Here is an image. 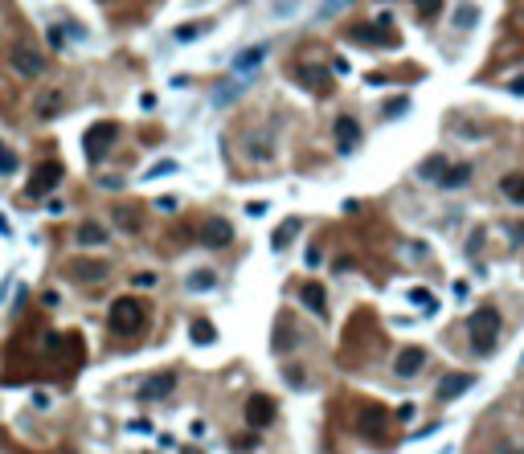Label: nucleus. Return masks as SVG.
I'll use <instances>...</instances> for the list:
<instances>
[{"instance_id": "6", "label": "nucleus", "mask_w": 524, "mask_h": 454, "mask_svg": "<svg viewBox=\"0 0 524 454\" xmlns=\"http://www.w3.org/2000/svg\"><path fill=\"white\" fill-rule=\"evenodd\" d=\"M197 242L209 246V250H221V246L234 242V226H229L226 217H205V221L197 226Z\"/></svg>"}, {"instance_id": "35", "label": "nucleus", "mask_w": 524, "mask_h": 454, "mask_svg": "<svg viewBox=\"0 0 524 454\" xmlns=\"http://www.w3.org/2000/svg\"><path fill=\"white\" fill-rule=\"evenodd\" d=\"M479 250H483V229H475V233H471V246H467V254H471V258H475Z\"/></svg>"}, {"instance_id": "44", "label": "nucleus", "mask_w": 524, "mask_h": 454, "mask_svg": "<svg viewBox=\"0 0 524 454\" xmlns=\"http://www.w3.org/2000/svg\"><path fill=\"white\" fill-rule=\"evenodd\" d=\"M520 369H524V360H520Z\"/></svg>"}, {"instance_id": "32", "label": "nucleus", "mask_w": 524, "mask_h": 454, "mask_svg": "<svg viewBox=\"0 0 524 454\" xmlns=\"http://www.w3.org/2000/svg\"><path fill=\"white\" fill-rule=\"evenodd\" d=\"M205 29H209V25H180V29H177V41H193V37H201Z\"/></svg>"}, {"instance_id": "34", "label": "nucleus", "mask_w": 524, "mask_h": 454, "mask_svg": "<svg viewBox=\"0 0 524 454\" xmlns=\"http://www.w3.org/2000/svg\"><path fill=\"white\" fill-rule=\"evenodd\" d=\"M303 0H275V16H287L291 9H299Z\"/></svg>"}, {"instance_id": "18", "label": "nucleus", "mask_w": 524, "mask_h": 454, "mask_svg": "<svg viewBox=\"0 0 524 454\" xmlns=\"http://www.w3.org/2000/svg\"><path fill=\"white\" fill-rule=\"evenodd\" d=\"M107 226H98V221H82L78 226V246H107Z\"/></svg>"}, {"instance_id": "10", "label": "nucleus", "mask_w": 524, "mask_h": 454, "mask_svg": "<svg viewBox=\"0 0 524 454\" xmlns=\"http://www.w3.org/2000/svg\"><path fill=\"white\" fill-rule=\"evenodd\" d=\"M246 422L254 426V430H266V426L275 422V397H266V393H254V397L246 401Z\"/></svg>"}, {"instance_id": "25", "label": "nucleus", "mask_w": 524, "mask_h": 454, "mask_svg": "<svg viewBox=\"0 0 524 454\" xmlns=\"http://www.w3.org/2000/svg\"><path fill=\"white\" fill-rule=\"evenodd\" d=\"M189 336H193V344H213L217 340V327H213L209 320H193V324H189Z\"/></svg>"}, {"instance_id": "23", "label": "nucleus", "mask_w": 524, "mask_h": 454, "mask_svg": "<svg viewBox=\"0 0 524 454\" xmlns=\"http://www.w3.org/2000/svg\"><path fill=\"white\" fill-rule=\"evenodd\" d=\"M295 233H299V217H287V221H283V226L275 229V238H271V246H275V250H287V242H291Z\"/></svg>"}, {"instance_id": "43", "label": "nucleus", "mask_w": 524, "mask_h": 454, "mask_svg": "<svg viewBox=\"0 0 524 454\" xmlns=\"http://www.w3.org/2000/svg\"><path fill=\"white\" fill-rule=\"evenodd\" d=\"M184 454H193V450H184Z\"/></svg>"}, {"instance_id": "39", "label": "nucleus", "mask_w": 524, "mask_h": 454, "mask_svg": "<svg viewBox=\"0 0 524 454\" xmlns=\"http://www.w3.org/2000/svg\"><path fill=\"white\" fill-rule=\"evenodd\" d=\"M172 168H177V164H172V160H164V164H156V168H152L147 176H164V172H172Z\"/></svg>"}, {"instance_id": "21", "label": "nucleus", "mask_w": 524, "mask_h": 454, "mask_svg": "<svg viewBox=\"0 0 524 454\" xmlns=\"http://www.w3.org/2000/svg\"><path fill=\"white\" fill-rule=\"evenodd\" d=\"M442 172H446V156H430V160H422V168H418V176L430 180V184H439Z\"/></svg>"}, {"instance_id": "17", "label": "nucleus", "mask_w": 524, "mask_h": 454, "mask_svg": "<svg viewBox=\"0 0 524 454\" xmlns=\"http://www.w3.org/2000/svg\"><path fill=\"white\" fill-rule=\"evenodd\" d=\"M266 62V46H250V49H242L238 58H234V74H250L254 65H262Z\"/></svg>"}, {"instance_id": "22", "label": "nucleus", "mask_w": 524, "mask_h": 454, "mask_svg": "<svg viewBox=\"0 0 524 454\" xmlns=\"http://www.w3.org/2000/svg\"><path fill=\"white\" fill-rule=\"evenodd\" d=\"M58 111H62V90H49L37 98V119H53Z\"/></svg>"}, {"instance_id": "24", "label": "nucleus", "mask_w": 524, "mask_h": 454, "mask_svg": "<svg viewBox=\"0 0 524 454\" xmlns=\"http://www.w3.org/2000/svg\"><path fill=\"white\" fill-rule=\"evenodd\" d=\"M246 86H250V82H242V78H238V82H226V86H217V90H213V102H217V107H226V102H234V98L242 95Z\"/></svg>"}, {"instance_id": "20", "label": "nucleus", "mask_w": 524, "mask_h": 454, "mask_svg": "<svg viewBox=\"0 0 524 454\" xmlns=\"http://www.w3.org/2000/svg\"><path fill=\"white\" fill-rule=\"evenodd\" d=\"M500 193H504L512 205H524V176L520 172H508V176L500 180Z\"/></svg>"}, {"instance_id": "5", "label": "nucleus", "mask_w": 524, "mask_h": 454, "mask_svg": "<svg viewBox=\"0 0 524 454\" xmlns=\"http://www.w3.org/2000/svg\"><path fill=\"white\" fill-rule=\"evenodd\" d=\"M58 184H62V164L46 160V164H37V168H33V180L25 184V193H29V196H49Z\"/></svg>"}, {"instance_id": "37", "label": "nucleus", "mask_w": 524, "mask_h": 454, "mask_svg": "<svg viewBox=\"0 0 524 454\" xmlns=\"http://www.w3.org/2000/svg\"><path fill=\"white\" fill-rule=\"evenodd\" d=\"M406 107H409V98H397V102H389V107H385V115L393 119V115H402Z\"/></svg>"}, {"instance_id": "41", "label": "nucleus", "mask_w": 524, "mask_h": 454, "mask_svg": "<svg viewBox=\"0 0 524 454\" xmlns=\"http://www.w3.org/2000/svg\"><path fill=\"white\" fill-rule=\"evenodd\" d=\"M512 95H524V78H516V82H512Z\"/></svg>"}, {"instance_id": "1", "label": "nucleus", "mask_w": 524, "mask_h": 454, "mask_svg": "<svg viewBox=\"0 0 524 454\" xmlns=\"http://www.w3.org/2000/svg\"><path fill=\"white\" fill-rule=\"evenodd\" d=\"M467 336H471V352L475 357H488L496 348V336H500V311L491 307H475L471 320H467Z\"/></svg>"}, {"instance_id": "3", "label": "nucleus", "mask_w": 524, "mask_h": 454, "mask_svg": "<svg viewBox=\"0 0 524 454\" xmlns=\"http://www.w3.org/2000/svg\"><path fill=\"white\" fill-rule=\"evenodd\" d=\"M115 139H119V127H115L111 119H98V123H90L86 127V135H82V147H86V160L98 164L107 152L115 147Z\"/></svg>"}, {"instance_id": "31", "label": "nucleus", "mask_w": 524, "mask_h": 454, "mask_svg": "<svg viewBox=\"0 0 524 454\" xmlns=\"http://www.w3.org/2000/svg\"><path fill=\"white\" fill-rule=\"evenodd\" d=\"M414 9L430 21V16H439V9H442V0H414Z\"/></svg>"}, {"instance_id": "15", "label": "nucleus", "mask_w": 524, "mask_h": 454, "mask_svg": "<svg viewBox=\"0 0 524 454\" xmlns=\"http://www.w3.org/2000/svg\"><path fill=\"white\" fill-rule=\"evenodd\" d=\"M475 385L471 373H451L446 381H439V401H451V397H459V393H467Z\"/></svg>"}, {"instance_id": "9", "label": "nucleus", "mask_w": 524, "mask_h": 454, "mask_svg": "<svg viewBox=\"0 0 524 454\" xmlns=\"http://www.w3.org/2000/svg\"><path fill=\"white\" fill-rule=\"evenodd\" d=\"M66 275L78 278V283H103L111 275V266L103 258H74V262H66Z\"/></svg>"}, {"instance_id": "38", "label": "nucleus", "mask_w": 524, "mask_h": 454, "mask_svg": "<svg viewBox=\"0 0 524 454\" xmlns=\"http://www.w3.org/2000/svg\"><path fill=\"white\" fill-rule=\"evenodd\" d=\"M49 46L62 49V46H66V33H62V29H49Z\"/></svg>"}, {"instance_id": "13", "label": "nucleus", "mask_w": 524, "mask_h": 454, "mask_svg": "<svg viewBox=\"0 0 524 454\" xmlns=\"http://www.w3.org/2000/svg\"><path fill=\"white\" fill-rule=\"evenodd\" d=\"M172 389H177V376L156 373V376H147L144 385H140V397H144V401H160V397H168Z\"/></svg>"}, {"instance_id": "27", "label": "nucleus", "mask_w": 524, "mask_h": 454, "mask_svg": "<svg viewBox=\"0 0 524 454\" xmlns=\"http://www.w3.org/2000/svg\"><path fill=\"white\" fill-rule=\"evenodd\" d=\"M217 287V275L213 270H193L189 275V291H213Z\"/></svg>"}, {"instance_id": "12", "label": "nucleus", "mask_w": 524, "mask_h": 454, "mask_svg": "<svg viewBox=\"0 0 524 454\" xmlns=\"http://www.w3.org/2000/svg\"><path fill=\"white\" fill-rule=\"evenodd\" d=\"M385 426H389V413H385L381 406H360V413H357V430H360V434L381 438V434H385Z\"/></svg>"}, {"instance_id": "26", "label": "nucleus", "mask_w": 524, "mask_h": 454, "mask_svg": "<svg viewBox=\"0 0 524 454\" xmlns=\"http://www.w3.org/2000/svg\"><path fill=\"white\" fill-rule=\"evenodd\" d=\"M115 226L123 229V233H140L144 221H140V213H135V209H115Z\"/></svg>"}, {"instance_id": "36", "label": "nucleus", "mask_w": 524, "mask_h": 454, "mask_svg": "<svg viewBox=\"0 0 524 454\" xmlns=\"http://www.w3.org/2000/svg\"><path fill=\"white\" fill-rule=\"evenodd\" d=\"M131 283H135V287H156V275H152V270H144V275H135Z\"/></svg>"}, {"instance_id": "2", "label": "nucleus", "mask_w": 524, "mask_h": 454, "mask_svg": "<svg viewBox=\"0 0 524 454\" xmlns=\"http://www.w3.org/2000/svg\"><path fill=\"white\" fill-rule=\"evenodd\" d=\"M107 324H111L115 336H140V332H144V324H147V307L140 303V299L123 295V299H115V303H111Z\"/></svg>"}, {"instance_id": "14", "label": "nucleus", "mask_w": 524, "mask_h": 454, "mask_svg": "<svg viewBox=\"0 0 524 454\" xmlns=\"http://www.w3.org/2000/svg\"><path fill=\"white\" fill-rule=\"evenodd\" d=\"M295 78H303L311 90H315V95L332 90V74H328L324 65H295Z\"/></svg>"}, {"instance_id": "30", "label": "nucleus", "mask_w": 524, "mask_h": 454, "mask_svg": "<svg viewBox=\"0 0 524 454\" xmlns=\"http://www.w3.org/2000/svg\"><path fill=\"white\" fill-rule=\"evenodd\" d=\"M475 21H479V9H475V4H463V9L455 13V25H459V29H471Z\"/></svg>"}, {"instance_id": "29", "label": "nucleus", "mask_w": 524, "mask_h": 454, "mask_svg": "<svg viewBox=\"0 0 524 454\" xmlns=\"http://www.w3.org/2000/svg\"><path fill=\"white\" fill-rule=\"evenodd\" d=\"M16 172V152L0 139V176H13Z\"/></svg>"}, {"instance_id": "40", "label": "nucleus", "mask_w": 524, "mask_h": 454, "mask_svg": "<svg viewBox=\"0 0 524 454\" xmlns=\"http://www.w3.org/2000/svg\"><path fill=\"white\" fill-rule=\"evenodd\" d=\"M287 385H303V373H299V369H287Z\"/></svg>"}, {"instance_id": "8", "label": "nucleus", "mask_w": 524, "mask_h": 454, "mask_svg": "<svg viewBox=\"0 0 524 454\" xmlns=\"http://www.w3.org/2000/svg\"><path fill=\"white\" fill-rule=\"evenodd\" d=\"M422 369H426V348H418V344H406V348L393 357V376H402V381L418 376Z\"/></svg>"}, {"instance_id": "16", "label": "nucleus", "mask_w": 524, "mask_h": 454, "mask_svg": "<svg viewBox=\"0 0 524 454\" xmlns=\"http://www.w3.org/2000/svg\"><path fill=\"white\" fill-rule=\"evenodd\" d=\"M299 299L311 307V315H328V295H324L320 283H303V287H299Z\"/></svg>"}, {"instance_id": "33", "label": "nucleus", "mask_w": 524, "mask_h": 454, "mask_svg": "<svg viewBox=\"0 0 524 454\" xmlns=\"http://www.w3.org/2000/svg\"><path fill=\"white\" fill-rule=\"evenodd\" d=\"M344 4H352V0H324V4H320V16L328 21V16H336V13H340Z\"/></svg>"}, {"instance_id": "4", "label": "nucleus", "mask_w": 524, "mask_h": 454, "mask_svg": "<svg viewBox=\"0 0 524 454\" xmlns=\"http://www.w3.org/2000/svg\"><path fill=\"white\" fill-rule=\"evenodd\" d=\"M9 65H13L21 78H41V74H46V53H41V49H33V46H13Z\"/></svg>"}, {"instance_id": "19", "label": "nucleus", "mask_w": 524, "mask_h": 454, "mask_svg": "<svg viewBox=\"0 0 524 454\" xmlns=\"http://www.w3.org/2000/svg\"><path fill=\"white\" fill-rule=\"evenodd\" d=\"M471 180V164H446V172H442V189H463Z\"/></svg>"}, {"instance_id": "42", "label": "nucleus", "mask_w": 524, "mask_h": 454, "mask_svg": "<svg viewBox=\"0 0 524 454\" xmlns=\"http://www.w3.org/2000/svg\"><path fill=\"white\" fill-rule=\"evenodd\" d=\"M53 454H78V450H70V446H62V450H53Z\"/></svg>"}, {"instance_id": "28", "label": "nucleus", "mask_w": 524, "mask_h": 454, "mask_svg": "<svg viewBox=\"0 0 524 454\" xmlns=\"http://www.w3.org/2000/svg\"><path fill=\"white\" fill-rule=\"evenodd\" d=\"M409 303L426 307V315H434V311H439V299H434L430 291H422V287H414V291H409Z\"/></svg>"}, {"instance_id": "11", "label": "nucleus", "mask_w": 524, "mask_h": 454, "mask_svg": "<svg viewBox=\"0 0 524 454\" xmlns=\"http://www.w3.org/2000/svg\"><path fill=\"white\" fill-rule=\"evenodd\" d=\"M352 37H357V41H373V46H393V41H397L389 33V13H377L373 25H357Z\"/></svg>"}, {"instance_id": "7", "label": "nucleus", "mask_w": 524, "mask_h": 454, "mask_svg": "<svg viewBox=\"0 0 524 454\" xmlns=\"http://www.w3.org/2000/svg\"><path fill=\"white\" fill-rule=\"evenodd\" d=\"M332 135H336V152H340V156H352V152L360 147V123L352 119V115H336Z\"/></svg>"}]
</instances>
